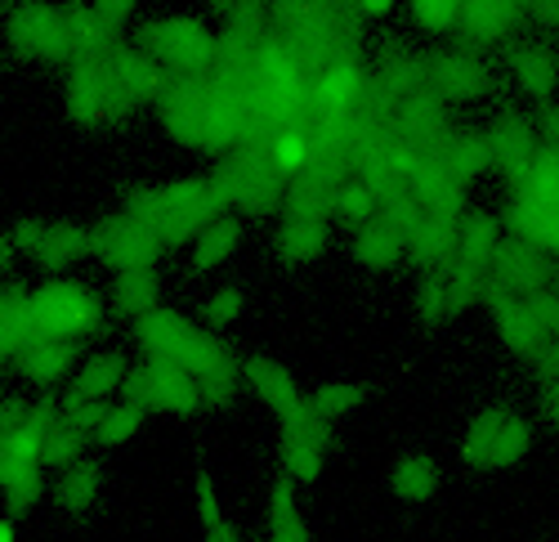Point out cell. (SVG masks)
<instances>
[{
    "mask_svg": "<svg viewBox=\"0 0 559 542\" xmlns=\"http://www.w3.org/2000/svg\"><path fill=\"white\" fill-rule=\"evenodd\" d=\"M224 193L215 179H179V185L134 189L121 207L134 224H148L162 238V247H183L189 238H202L215 220H224Z\"/></svg>",
    "mask_w": 559,
    "mask_h": 542,
    "instance_id": "obj_1",
    "label": "cell"
},
{
    "mask_svg": "<svg viewBox=\"0 0 559 542\" xmlns=\"http://www.w3.org/2000/svg\"><path fill=\"white\" fill-rule=\"evenodd\" d=\"M139 45L170 76H202L219 59V36H211L198 19H153L139 27Z\"/></svg>",
    "mask_w": 559,
    "mask_h": 542,
    "instance_id": "obj_2",
    "label": "cell"
},
{
    "mask_svg": "<svg viewBox=\"0 0 559 542\" xmlns=\"http://www.w3.org/2000/svg\"><path fill=\"white\" fill-rule=\"evenodd\" d=\"M32 305H36V323L45 341H90L95 332H104V305L85 283L50 279Z\"/></svg>",
    "mask_w": 559,
    "mask_h": 542,
    "instance_id": "obj_3",
    "label": "cell"
},
{
    "mask_svg": "<svg viewBox=\"0 0 559 542\" xmlns=\"http://www.w3.org/2000/svg\"><path fill=\"white\" fill-rule=\"evenodd\" d=\"M126 403H139V409H157V413H175V417H193L206 409V399L198 390V381L183 373L170 358H144L126 373Z\"/></svg>",
    "mask_w": 559,
    "mask_h": 542,
    "instance_id": "obj_4",
    "label": "cell"
},
{
    "mask_svg": "<svg viewBox=\"0 0 559 542\" xmlns=\"http://www.w3.org/2000/svg\"><path fill=\"white\" fill-rule=\"evenodd\" d=\"M528 448H533V431L515 409H484L471 422V435H465V462L497 471L528 458Z\"/></svg>",
    "mask_w": 559,
    "mask_h": 542,
    "instance_id": "obj_5",
    "label": "cell"
},
{
    "mask_svg": "<svg viewBox=\"0 0 559 542\" xmlns=\"http://www.w3.org/2000/svg\"><path fill=\"white\" fill-rule=\"evenodd\" d=\"M10 45L14 55L45 59V63H76V36H72V14L50 10V5H14L10 10Z\"/></svg>",
    "mask_w": 559,
    "mask_h": 542,
    "instance_id": "obj_6",
    "label": "cell"
},
{
    "mask_svg": "<svg viewBox=\"0 0 559 542\" xmlns=\"http://www.w3.org/2000/svg\"><path fill=\"white\" fill-rule=\"evenodd\" d=\"M112 55L76 59L72 72H68V108L85 126H104V121H117V117L130 113L121 85H117V72H112Z\"/></svg>",
    "mask_w": 559,
    "mask_h": 542,
    "instance_id": "obj_7",
    "label": "cell"
},
{
    "mask_svg": "<svg viewBox=\"0 0 559 542\" xmlns=\"http://www.w3.org/2000/svg\"><path fill=\"white\" fill-rule=\"evenodd\" d=\"M332 448V422H322L313 409L296 413L283 422V439H277V458H283V475L292 484H313L322 475Z\"/></svg>",
    "mask_w": 559,
    "mask_h": 542,
    "instance_id": "obj_8",
    "label": "cell"
},
{
    "mask_svg": "<svg viewBox=\"0 0 559 542\" xmlns=\"http://www.w3.org/2000/svg\"><path fill=\"white\" fill-rule=\"evenodd\" d=\"M162 238L148 229V224H134L130 215L104 220L95 229V256L104 264H112L117 274H130V269H153V260L162 256Z\"/></svg>",
    "mask_w": 559,
    "mask_h": 542,
    "instance_id": "obj_9",
    "label": "cell"
},
{
    "mask_svg": "<svg viewBox=\"0 0 559 542\" xmlns=\"http://www.w3.org/2000/svg\"><path fill=\"white\" fill-rule=\"evenodd\" d=\"M430 90L443 104H471L492 90V72L475 50H439L430 55Z\"/></svg>",
    "mask_w": 559,
    "mask_h": 542,
    "instance_id": "obj_10",
    "label": "cell"
},
{
    "mask_svg": "<svg viewBox=\"0 0 559 542\" xmlns=\"http://www.w3.org/2000/svg\"><path fill=\"white\" fill-rule=\"evenodd\" d=\"M488 134V144H492V162H497V170L510 179V189H520L524 179H528V170H533V157H537V130H533V121L524 117V113H497L492 117V126L484 130Z\"/></svg>",
    "mask_w": 559,
    "mask_h": 542,
    "instance_id": "obj_11",
    "label": "cell"
},
{
    "mask_svg": "<svg viewBox=\"0 0 559 542\" xmlns=\"http://www.w3.org/2000/svg\"><path fill=\"white\" fill-rule=\"evenodd\" d=\"M488 274L515 296H537L550 287V264H546V251L524 243V238H506L492 256V269Z\"/></svg>",
    "mask_w": 559,
    "mask_h": 542,
    "instance_id": "obj_12",
    "label": "cell"
},
{
    "mask_svg": "<svg viewBox=\"0 0 559 542\" xmlns=\"http://www.w3.org/2000/svg\"><path fill=\"white\" fill-rule=\"evenodd\" d=\"M528 23V5H515V0H475V5L461 10V27L456 36L465 40V50H488V45H501L515 27Z\"/></svg>",
    "mask_w": 559,
    "mask_h": 542,
    "instance_id": "obj_13",
    "label": "cell"
},
{
    "mask_svg": "<svg viewBox=\"0 0 559 542\" xmlns=\"http://www.w3.org/2000/svg\"><path fill=\"white\" fill-rule=\"evenodd\" d=\"M242 377L269 403V409L277 413V422H287V417H296V413L309 409V399L300 394V386L292 381V373L283 364H273V358H242Z\"/></svg>",
    "mask_w": 559,
    "mask_h": 542,
    "instance_id": "obj_14",
    "label": "cell"
},
{
    "mask_svg": "<svg viewBox=\"0 0 559 542\" xmlns=\"http://www.w3.org/2000/svg\"><path fill=\"white\" fill-rule=\"evenodd\" d=\"M198 328H189V319L175 309H153L144 319H134V345L144 350V358H175L183 354V345L193 341Z\"/></svg>",
    "mask_w": 559,
    "mask_h": 542,
    "instance_id": "obj_15",
    "label": "cell"
},
{
    "mask_svg": "<svg viewBox=\"0 0 559 542\" xmlns=\"http://www.w3.org/2000/svg\"><path fill=\"white\" fill-rule=\"evenodd\" d=\"M510 72H515L520 90L528 99H546L555 81H559V55H555V45L546 40H524L510 50Z\"/></svg>",
    "mask_w": 559,
    "mask_h": 542,
    "instance_id": "obj_16",
    "label": "cell"
},
{
    "mask_svg": "<svg viewBox=\"0 0 559 542\" xmlns=\"http://www.w3.org/2000/svg\"><path fill=\"white\" fill-rule=\"evenodd\" d=\"M435 157L461 179V185H471V179H479L488 166H497L484 130H448V140L435 149Z\"/></svg>",
    "mask_w": 559,
    "mask_h": 542,
    "instance_id": "obj_17",
    "label": "cell"
},
{
    "mask_svg": "<svg viewBox=\"0 0 559 542\" xmlns=\"http://www.w3.org/2000/svg\"><path fill=\"white\" fill-rule=\"evenodd\" d=\"M76 350H81V341H40V345H32V350L19 358L14 373H19L23 381L40 386V390H50V386H59V381L72 373Z\"/></svg>",
    "mask_w": 559,
    "mask_h": 542,
    "instance_id": "obj_18",
    "label": "cell"
},
{
    "mask_svg": "<svg viewBox=\"0 0 559 542\" xmlns=\"http://www.w3.org/2000/svg\"><path fill=\"white\" fill-rule=\"evenodd\" d=\"M332 243V224L328 220H283V229L273 234V251L287 264H305L313 256H322Z\"/></svg>",
    "mask_w": 559,
    "mask_h": 542,
    "instance_id": "obj_19",
    "label": "cell"
},
{
    "mask_svg": "<svg viewBox=\"0 0 559 542\" xmlns=\"http://www.w3.org/2000/svg\"><path fill=\"white\" fill-rule=\"evenodd\" d=\"M104 462H95V458H81L76 467H68V471H59V480H55V498H59V507L63 511H72V516H81V511H90V503L99 498V488H104Z\"/></svg>",
    "mask_w": 559,
    "mask_h": 542,
    "instance_id": "obj_20",
    "label": "cell"
},
{
    "mask_svg": "<svg viewBox=\"0 0 559 542\" xmlns=\"http://www.w3.org/2000/svg\"><path fill=\"white\" fill-rule=\"evenodd\" d=\"M354 260L362 269H371V274H385V269H394L399 260H407V243L390 229V224H367V229L354 234Z\"/></svg>",
    "mask_w": 559,
    "mask_h": 542,
    "instance_id": "obj_21",
    "label": "cell"
},
{
    "mask_svg": "<svg viewBox=\"0 0 559 542\" xmlns=\"http://www.w3.org/2000/svg\"><path fill=\"white\" fill-rule=\"evenodd\" d=\"M81 256H95V229H81V224H50V238H45L36 260L50 269V274H59V269H68Z\"/></svg>",
    "mask_w": 559,
    "mask_h": 542,
    "instance_id": "obj_22",
    "label": "cell"
},
{
    "mask_svg": "<svg viewBox=\"0 0 559 542\" xmlns=\"http://www.w3.org/2000/svg\"><path fill=\"white\" fill-rule=\"evenodd\" d=\"M390 488L399 493L403 503H426V498H435V488H439V467H435V458H426V453L399 458L394 471H390Z\"/></svg>",
    "mask_w": 559,
    "mask_h": 542,
    "instance_id": "obj_23",
    "label": "cell"
},
{
    "mask_svg": "<svg viewBox=\"0 0 559 542\" xmlns=\"http://www.w3.org/2000/svg\"><path fill=\"white\" fill-rule=\"evenodd\" d=\"M126 358L117 354V350H104V354H95V358H90V364L81 368V377L68 386L72 394H81V399H108L117 386H126Z\"/></svg>",
    "mask_w": 559,
    "mask_h": 542,
    "instance_id": "obj_24",
    "label": "cell"
},
{
    "mask_svg": "<svg viewBox=\"0 0 559 542\" xmlns=\"http://www.w3.org/2000/svg\"><path fill=\"white\" fill-rule=\"evenodd\" d=\"M112 309L126 314V319H144V314L162 309L157 305V274H153V269H130V274H117Z\"/></svg>",
    "mask_w": 559,
    "mask_h": 542,
    "instance_id": "obj_25",
    "label": "cell"
},
{
    "mask_svg": "<svg viewBox=\"0 0 559 542\" xmlns=\"http://www.w3.org/2000/svg\"><path fill=\"white\" fill-rule=\"evenodd\" d=\"M501 238H497V220L492 215H471L461 224V247H456V260L452 264H465V269H492V256H497Z\"/></svg>",
    "mask_w": 559,
    "mask_h": 542,
    "instance_id": "obj_26",
    "label": "cell"
},
{
    "mask_svg": "<svg viewBox=\"0 0 559 542\" xmlns=\"http://www.w3.org/2000/svg\"><path fill=\"white\" fill-rule=\"evenodd\" d=\"M269 542H313L300 511H296V484L287 475H277L273 498H269Z\"/></svg>",
    "mask_w": 559,
    "mask_h": 542,
    "instance_id": "obj_27",
    "label": "cell"
},
{
    "mask_svg": "<svg viewBox=\"0 0 559 542\" xmlns=\"http://www.w3.org/2000/svg\"><path fill=\"white\" fill-rule=\"evenodd\" d=\"M0 488H5V516H23L45 493V467H5L0 462Z\"/></svg>",
    "mask_w": 559,
    "mask_h": 542,
    "instance_id": "obj_28",
    "label": "cell"
},
{
    "mask_svg": "<svg viewBox=\"0 0 559 542\" xmlns=\"http://www.w3.org/2000/svg\"><path fill=\"white\" fill-rule=\"evenodd\" d=\"M242 243V224L233 220V215H224V220H215L211 229L193 243V269L198 274H206V269H215V264H224L228 256H233V247Z\"/></svg>",
    "mask_w": 559,
    "mask_h": 542,
    "instance_id": "obj_29",
    "label": "cell"
},
{
    "mask_svg": "<svg viewBox=\"0 0 559 542\" xmlns=\"http://www.w3.org/2000/svg\"><path fill=\"white\" fill-rule=\"evenodd\" d=\"M367 399V386L362 381H328V386H318L313 394H309V409L322 417V422H341V417H349L358 403Z\"/></svg>",
    "mask_w": 559,
    "mask_h": 542,
    "instance_id": "obj_30",
    "label": "cell"
},
{
    "mask_svg": "<svg viewBox=\"0 0 559 542\" xmlns=\"http://www.w3.org/2000/svg\"><path fill=\"white\" fill-rule=\"evenodd\" d=\"M336 215L349 220V229L358 234V229H367V224L381 220V198L371 193L362 179H349V185H341V193H336Z\"/></svg>",
    "mask_w": 559,
    "mask_h": 542,
    "instance_id": "obj_31",
    "label": "cell"
},
{
    "mask_svg": "<svg viewBox=\"0 0 559 542\" xmlns=\"http://www.w3.org/2000/svg\"><path fill=\"white\" fill-rule=\"evenodd\" d=\"M416 314H421V323H443L452 319V292H448V274H421L416 283Z\"/></svg>",
    "mask_w": 559,
    "mask_h": 542,
    "instance_id": "obj_32",
    "label": "cell"
},
{
    "mask_svg": "<svg viewBox=\"0 0 559 542\" xmlns=\"http://www.w3.org/2000/svg\"><path fill=\"white\" fill-rule=\"evenodd\" d=\"M59 403H63V422H68V426H76V431H85L90 439H95V431H99V426H104V417L112 413V403L81 399V394H72V390H63V394H59Z\"/></svg>",
    "mask_w": 559,
    "mask_h": 542,
    "instance_id": "obj_33",
    "label": "cell"
},
{
    "mask_svg": "<svg viewBox=\"0 0 559 542\" xmlns=\"http://www.w3.org/2000/svg\"><path fill=\"white\" fill-rule=\"evenodd\" d=\"M85 431H76V426H59L50 439H45V467H55V471H68V467H76L81 462V448H85Z\"/></svg>",
    "mask_w": 559,
    "mask_h": 542,
    "instance_id": "obj_34",
    "label": "cell"
},
{
    "mask_svg": "<svg viewBox=\"0 0 559 542\" xmlns=\"http://www.w3.org/2000/svg\"><path fill=\"white\" fill-rule=\"evenodd\" d=\"M139 422H144V409H139V403H112V413L104 417V426L95 431V439L104 448H117V444H126L139 431Z\"/></svg>",
    "mask_w": 559,
    "mask_h": 542,
    "instance_id": "obj_35",
    "label": "cell"
},
{
    "mask_svg": "<svg viewBox=\"0 0 559 542\" xmlns=\"http://www.w3.org/2000/svg\"><path fill=\"white\" fill-rule=\"evenodd\" d=\"M461 10L456 0H416L412 5V23L426 27V32H456L461 27Z\"/></svg>",
    "mask_w": 559,
    "mask_h": 542,
    "instance_id": "obj_36",
    "label": "cell"
},
{
    "mask_svg": "<svg viewBox=\"0 0 559 542\" xmlns=\"http://www.w3.org/2000/svg\"><path fill=\"white\" fill-rule=\"evenodd\" d=\"M242 305H247L242 287H224V292H215V296L202 301V323H206L211 332H224V328L242 314Z\"/></svg>",
    "mask_w": 559,
    "mask_h": 542,
    "instance_id": "obj_37",
    "label": "cell"
},
{
    "mask_svg": "<svg viewBox=\"0 0 559 542\" xmlns=\"http://www.w3.org/2000/svg\"><path fill=\"white\" fill-rule=\"evenodd\" d=\"M45 238H50V224H45V220H19L10 229V238H5V247L14 256H40Z\"/></svg>",
    "mask_w": 559,
    "mask_h": 542,
    "instance_id": "obj_38",
    "label": "cell"
},
{
    "mask_svg": "<svg viewBox=\"0 0 559 542\" xmlns=\"http://www.w3.org/2000/svg\"><path fill=\"white\" fill-rule=\"evenodd\" d=\"M198 516H202V529H206V533H215V529L228 525V520L219 516V498H215V484H211L206 471H198Z\"/></svg>",
    "mask_w": 559,
    "mask_h": 542,
    "instance_id": "obj_39",
    "label": "cell"
},
{
    "mask_svg": "<svg viewBox=\"0 0 559 542\" xmlns=\"http://www.w3.org/2000/svg\"><path fill=\"white\" fill-rule=\"evenodd\" d=\"M542 140H546L550 149H559V104H550L546 117H542Z\"/></svg>",
    "mask_w": 559,
    "mask_h": 542,
    "instance_id": "obj_40",
    "label": "cell"
},
{
    "mask_svg": "<svg viewBox=\"0 0 559 542\" xmlns=\"http://www.w3.org/2000/svg\"><path fill=\"white\" fill-rule=\"evenodd\" d=\"M390 10H394L390 0H367V5H354L358 23H371V19H381V14H390Z\"/></svg>",
    "mask_w": 559,
    "mask_h": 542,
    "instance_id": "obj_41",
    "label": "cell"
},
{
    "mask_svg": "<svg viewBox=\"0 0 559 542\" xmlns=\"http://www.w3.org/2000/svg\"><path fill=\"white\" fill-rule=\"evenodd\" d=\"M202 542H242V538H238V533H233V529L224 525V529H215V533H206Z\"/></svg>",
    "mask_w": 559,
    "mask_h": 542,
    "instance_id": "obj_42",
    "label": "cell"
},
{
    "mask_svg": "<svg viewBox=\"0 0 559 542\" xmlns=\"http://www.w3.org/2000/svg\"><path fill=\"white\" fill-rule=\"evenodd\" d=\"M0 542H14V516H5V525H0Z\"/></svg>",
    "mask_w": 559,
    "mask_h": 542,
    "instance_id": "obj_43",
    "label": "cell"
}]
</instances>
